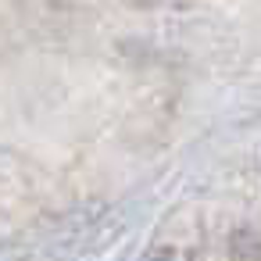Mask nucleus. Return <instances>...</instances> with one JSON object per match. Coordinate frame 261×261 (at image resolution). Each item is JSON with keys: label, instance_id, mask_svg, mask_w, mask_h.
<instances>
[]
</instances>
